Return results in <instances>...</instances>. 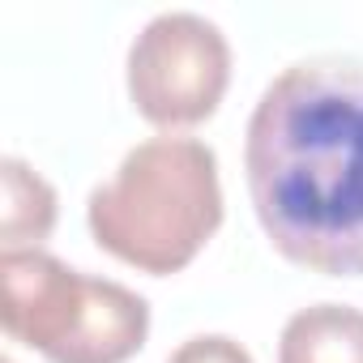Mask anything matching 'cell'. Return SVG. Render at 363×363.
Listing matches in <instances>:
<instances>
[{
	"label": "cell",
	"instance_id": "8992f818",
	"mask_svg": "<svg viewBox=\"0 0 363 363\" xmlns=\"http://www.w3.org/2000/svg\"><path fill=\"white\" fill-rule=\"evenodd\" d=\"M0 184H5V210H0L5 248H39L56 227V189L13 154L0 158Z\"/></svg>",
	"mask_w": 363,
	"mask_h": 363
},
{
	"label": "cell",
	"instance_id": "ba28073f",
	"mask_svg": "<svg viewBox=\"0 0 363 363\" xmlns=\"http://www.w3.org/2000/svg\"><path fill=\"white\" fill-rule=\"evenodd\" d=\"M5 363H9V359H5Z\"/></svg>",
	"mask_w": 363,
	"mask_h": 363
},
{
	"label": "cell",
	"instance_id": "277c9868",
	"mask_svg": "<svg viewBox=\"0 0 363 363\" xmlns=\"http://www.w3.org/2000/svg\"><path fill=\"white\" fill-rule=\"evenodd\" d=\"M227 35L201 13H158L128 48V99L158 128H193L210 120L227 94Z\"/></svg>",
	"mask_w": 363,
	"mask_h": 363
},
{
	"label": "cell",
	"instance_id": "6da1fadb",
	"mask_svg": "<svg viewBox=\"0 0 363 363\" xmlns=\"http://www.w3.org/2000/svg\"><path fill=\"white\" fill-rule=\"evenodd\" d=\"M244 175L269 244L329 278L363 274V60L286 65L257 99Z\"/></svg>",
	"mask_w": 363,
	"mask_h": 363
},
{
	"label": "cell",
	"instance_id": "5b68a950",
	"mask_svg": "<svg viewBox=\"0 0 363 363\" xmlns=\"http://www.w3.org/2000/svg\"><path fill=\"white\" fill-rule=\"evenodd\" d=\"M278 363H363V312L350 303L299 308L282 325Z\"/></svg>",
	"mask_w": 363,
	"mask_h": 363
},
{
	"label": "cell",
	"instance_id": "7a4b0ae2",
	"mask_svg": "<svg viewBox=\"0 0 363 363\" xmlns=\"http://www.w3.org/2000/svg\"><path fill=\"white\" fill-rule=\"evenodd\" d=\"M90 235L141 274H179L223 223L218 154L197 137H150L86 201Z\"/></svg>",
	"mask_w": 363,
	"mask_h": 363
},
{
	"label": "cell",
	"instance_id": "52a82bcc",
	"mask_svg": "<svg viewBox=\"0 0 363 363\" xmlns=\"http://www.w3.org/2000/svg\"><path fill=\"white\" fill-rule=\"evenodd\" d=\"M167 363H252V354L227 333H197L189 342H179Z\"/></svg>",
	"mask_w": 363,
	"mask_h": 363
},
{
	"label": "cell",
	"instance_id": "3957f363",
	"mask_svg": "<svg viewBox=\"0 0 363 363\" xmlns=\"http://www.w3.org/2000/svg\"><path fill=\"white\" fill-rule=\"evenodd\" d=\"M0 325L48 363H124L145 346L150 303L43 248L0 252Z\"/></svg>",
	"mask_w": 363,
	"mask_h": 363
}]
</instances>
